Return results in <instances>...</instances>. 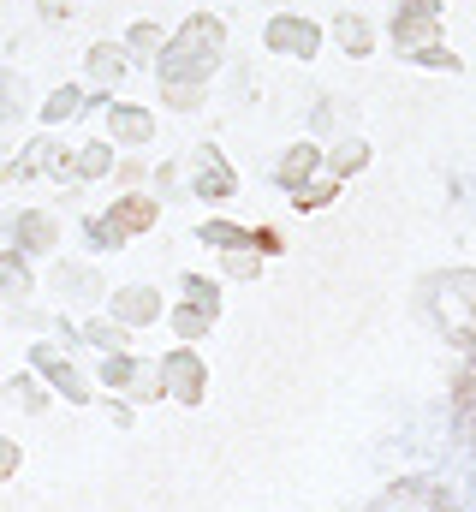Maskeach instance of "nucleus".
Returning a JSON list of instances; mask_svg holds the SVG:
<instances>
[{
	"instance_id": "nucleus-2",
	"label": "nucleus",
	"mask_w": 476,
	"mask_h": 512,
	"mask_svg": "<svg viewBox=\"0 0 476 512\" xmlns=\"http://www.w3.org/2000/svg\"><path fill=\"white\" fill-rule=\"evenodd\" d=\"M6 399H12L18 411H42V405H48V393H42V382H36V376H18V382H6Z\"/></svg>"
},
{
	"instance_id": "nucleus-4",
	"label": "nucleus",
	"mask_w": 476,
	"mask_h": 512,
	"mask_svg": "<svg viewBox=\"0 0 476 512\" xmlns=\"http://www.w3.org/2000/svg\"><path fill=\"white\" fill-rule=\"evenodd\" d=\"M18 239H24L30 251H42V245H48V221H42V215H24V227H18Z\"/></svg>"
},
{
	"instance_id": "nucleus-1",
	"label": "nucleus",
	"mask_w": 476,
	"mask_h": 512,
	"mask_svg": "<svg viewBox=\"0 0 476 512\" xmlns=\"http://www.w3.org/2000/svg\"><path fill=\"white\" fill-rule=\"evenodd\" d=\"M30 364H36V376H42V382H54L66 399H84V393H90V387H84V376H78V370H72L54 346H36V352H30Z\"/></svg>"
},
{
	"instance_id": "nucleus-3",
	"label": "nucleus",
	"mask_w": 476,
	"mask_h": 512,
	"mask_svg": "<svg viewBox=\"0 0 476 512\" xmlns=\"http://www.w3.org/2000/svg\"><path fill=\"white\" fill-rule=\"evenodd\" d=\"M30 286V268H24V256H0V298H18Z\"/></svg>"
},
{
	"instance_id": "nucleus-5",
	"label": "nucleus",
	"mask_w": 476,
	"mask_h": 512,
	"mask_svg": "<svg viewBox=\"0 0 476 512\" xmlns=\"http://www.w3.org/2000/svg\"><path fill=\"white\" fill-rule=\"evenodd\" d=\"M18 459H24V453H18V447L0 435V477H12V471H18Z\"/></svg>"
}]
</instances>
